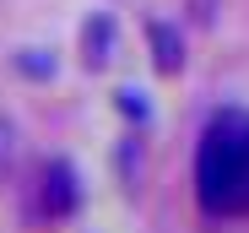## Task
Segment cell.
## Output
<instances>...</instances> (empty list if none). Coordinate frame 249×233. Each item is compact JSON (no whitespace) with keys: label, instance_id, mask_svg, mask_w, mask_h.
Returning a JSON list of instances; mask_svg holds the SVG:
<instances>
[{"label":"cell","instance_id":"obj_1","mask_svg":"<svg viewBox=\"0 0 249 233\" xmlns=\"http://www.w3.org/2000/svg\"><path fill=\"white\" fill-rule=\"evenodd\" d=\"M195 196L206 217H249V108H217L195 146Z\"/></svg>","mask_w":249,"mask_h":233},{"label":"cell","instance_id":"obj_3","mask_svg":"<svg viewBox=\"0 0 249 233\" xmlns=\"http://www.w3.org/2000/svg\"><path fill=\"white\" fill-rule=\"evenodd\" d=\"M81 44H87V65H108V49H114V22L108 17H92L87 33H81Z\"/></svg>","mask_w":249,"mask_h":233},{"label":"cell","instance_id":"obj_4","mask_svg":"<svg viewBox=\"0 0 249 233\" xmlns=\"http://www.w3.org/2000/svg\"><path fill=\"white\" fill-rule=\"evenodd\" d=\"M152 49H157V71H179L184 65V44L174 38L168 22H152Z\"/></svg>","mask_w":249,"mask_h":233},{"label":"cell","instance_id":"obj_2","mask_svg":"<svg viewBox=\"0 0 249 233\" xmlns=\"http://www.w3.org/2000/svg\"><path fill=\"white\" fill-rule=\"evenodd\" d=\"M76 201H81L76 168H71L65 158H54V163L44 168V212H49V217H71V212H76Z\"/></svg>","mask_w":249,"mask_h":233}]
</instances>
